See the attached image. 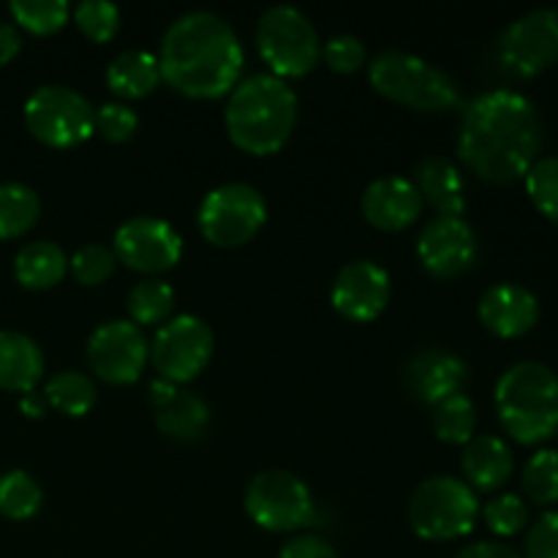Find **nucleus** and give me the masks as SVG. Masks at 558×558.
Listing matches in <instances>:
<instances>
[{"mask_svg":"<svg viewBox=\"0 0 558 558\" xmlns=\"http://www.w3.org/2000/svg\"><path fill=\"white\" fill-rule=\"evenodd\" d=\"M543 114L518 90L480 93L466 107L458 134L461 161L488 183L523 178L543 150Z\"/></svg>","mask_w":558,"mask_h":558,"instance_id":"1","label":"nucleus"},{"mask_svg":"<svg viewBox=\"0 0 558 558\" xmlns=\"http://www.w3.org/2000/svg\"><path fill=\"white\" fill-rule=\"evenodd\" d=\"M161 80L191 98L229 96L240 82L245 49L232 22L207 9L185 11L161 38Z\"/></svg>","mask_w":558,"mask_h":558,"instance_id":"2","label":"nucleus"},{"mask_svg":"<svg viewBox=\"0 0 558 558\" xmlns=\"http://www.w3.org/2000/svg\"><path fill=\"white\" fill-rule=\"evenodd\" d=\"M298 93L287 80L259 71L229 93L223 123L234 145L251 156H272L281 150L298 125Z\"/></svg>","mask_w":558,"mask_h":558,"instance_id":"3","label":"nucleus"},{"mask_svg":"<svg viewBox=\"0 0 558 558\" xmlns=\"http://www.w3.org/2000/svg\"><path fill=\"white\" fill-rule=\"evenodd\" d=\"M496 412L521 445H539L558 434V374L539 360L510 365L496 381Z\"/></svg>","mask_w":558,"mask_h":558,"instance_id":"4","label":"nucleus"},{"mask_svg":"<svg viewBox=\"0 0 558 558\" xmlns=\"http://www.w3.org/2000/svg\"><path fill=\"white\" fill-rule=\"evenodd\" d=\"M368 76L376 93L417 112H447L458 104L456 80L414 52L385 49L371 60Z\"/></svg>","mask_w":558,"mask_h":558,"instance_id":"5","label":"nucleus"},{"mask_svg":"<svg viewBox=\"0 0 558 558\" xmlns=\"http://www.w3.org/2000/svg\"><path fill=\"white\" fill-rule=\"evenodd\" d=\"M480 518L477 490L452 474L423 480L409 499V526L430 543H447L472 534Z\"/></svg>","mask_w":558,"mask_h":558,"instance_id":"6","label":"nucleus"},{"mask_svg":"<svg viewBox=\"0 0 558 558\" xmlns=\"http://www.w3.org/2000/svg\"><path fill=\"white\" fill-rule=\"evenodd\" d=\"M256 47L270 74L289 80L314 71L322 58V41L314 22L298 5L278 3L262 11L256 22Z\"/></svg>","mask_w":558,"mask_h":558,"instance_id":"7","label":"nucleus"},{"mask_svg":"<svg viewBox=\"0 0 558 558\" xmlns=\"http://www.w3.org/2000/svg\"><path fill=\"white\" fill-rule=\"evenodd\" d=\"M245 512L267 532H300L316 518L314 494L298 474L287 469H265L245 488Z\"/></svg>","mask_w":558,"mask_h":558,"instance_id":"8","label":"nucleus"},{"mask_svg":"<svg viewBox=\"0 0 558 558\" xmlns=\"http://www.w3.org/2000/svg\"><path fill=\"white\" fill-rule=\"evenodd\" d=\"M196 221L213 245L238 248L254 240L265 227L267 202L256 185L240 180L221 183L205 194Z\"/></svg>","mask_w":558,"mask_h":558,"instance_id":"9","label":"nucleus"},{"mask_svg":"<svg viewBox=\"0 0 558 558\" xmlns=\"http://www.w3.org/2000/svg\"><path fill=\"white\" fill-rule=\"evenodd\" d=\"M27 131L49 147H74L96 131V107L80 90L41 85L25 101Z\"/></svg>","mask_w":558,"mask_h":558,"instance_id":"10","label":"nucleus"},{"mask_svg":"<svg viewBox=\"0 0 558 558\" xmlns=\"http://www.w3.org/2000/svg\"><path fill=\"white\" fill-rule=\"evenodd\" d=\"M210 325L194 314H180L163 322L150 341V360L161 379L185 385L207 368L213 357Z\"/></svg>","mask_w":558,"mask_h":558,"instance_id":"11","label":"nucleus"},{"mask_svg":"<svg viewBox=\"0 0 558 558\" xmlns=\"http://www.w3.org/2000/svg\"><path fill=\"white\" fill-rule=\"evenodd\" d=\"M150 360L145 330L131 319L101 322L87 338V365L109 385H134Z\"/></svg>","mask_w":558,"mask_h":558,"instance_id":"12","label":"nucleus"},{"mask_svg":"<svg viewBox=\"0 0 558 558\" xmlns=\"http://www.w3.org/2000/svg\"><path fill=\"white\" fill-rule=\"evenodd\" d=\"M499 58L512 74L534 76L558 63V9L539 5L512 20L499 36Z\"/></svg>","mask_w":558,"mask_h":558,"instance_id":"13","label":"nucleus"},{"mask_svg":"<svg viewBox=\"0 0 558 558\" xmlns=\"http://www.w3.org/2000/svg\"><path fill=\"white\" fill-rule=\"evenodd\" d=\"M112 251L118 262L150 278L178 265L183 256V238L163 218L134 216L118 227Z\"/></svg>","mask_w":558,"mask_h":558,"instance_id":"14","label":"nucleus"},{"mask_svg":"<svg viewBox=\"0 0 558 558\" xmlns=\"http://www.w3.org/2000/svg\"><path fill=\"white\" fill-rule=\"evenodd\" d=\"M417 256L436 278H458L477 262V234L463 216H436L417 238Z\"/></svg>","mask_w":558,"mask_h":558,"instance_id":"15","label":"nucleus"},{"mask_svg":"<svg viewBox=\"0 0 558 558\" xmlns=\"http://www.w3.org/2000/svg\"><path fill=\"white\" fill-rule=\"evenodd\" d=\"M330 300L352 322H374L390 303V272L371 259H357L336 272Z\"/></svg>","mask_w":558,"mask_h":558,"instance_id":"16","label":"nucleus"},{"mask_svg":"<svg viewBox=\"0 0 558 558\" xmlns=\"http://www.w3.org/2000/svg\"><path fill=\"white\" fill-rule=\"evenodd\" d=\"M423 207L425 202L417 185L403 174H381V178L371 180L360 196V210H363L365 221L385 232H401V229L412 227L423 216Z\"/></svg>","mask_w":558,"mask_h":558,"instance_id":"17","label":"nucleus"},{"mask_svg":"<svg viewBox=\"0 0 558 558\" xmlns=\"http://www.w3.org/2000/svg\"><path fill=\"white\" fill-rule=\"evenodd\" d=\"M480 322L499 338L526 336L539 322V300L526 287L512 281L485 289L477 305Z\"/></svg>","mask_w":558,"mask_h":558,"instance_id":"18","label":"nucleus"},{"mask_svg":"<svg viewBox=\"0 0 558 558\" xmlns=\"http://www.w3.org/2000/svg\"><path fill=\"white\" fill-rule=\"evenodd\" d=\"M469 368L458 354L447 349H423L407 365V387L420 403L436 407L445 398L463 392Z\"/></svg>","mask_w":558,"mask_h":558,"instance_id":"19","label":"nucleus"},{"mask_svg":"<svg viewBox=\"0 0 558 558\" xmlns=\"http://www.w3.org/2000/svg\"><path fill=\"white\" fill-rule=\"evenodd\" d=\"M412 183L439 216H463L466 210V180L450 158L425 156L414 169Z\"/></svg>","mask_w":558,"mask_h":558,"instance_id":"20","label":"nucleus"},{"mask_svg":"<svg viewBox=\"0 0 558 558\" xmlns=\"http://www.w3.org/2000/svg\"><path fill=\"white\" fill-rule=\"evenodd\" d=\"M461 466L466 474V483L474 490H496L510 480L515 458H512L510 445L501 436L483 434L463 445Z\"/></svg>","mask_w":558,"mask_h":558,"instance_id":"21","label":"nucleus"},{"mask_svg":"<svg viewBox=\"0 0 558 558\" xmlns=\"http://www.w3.org/2000/svg\"><path fill=\"white\" fill-rule=\"evenodd\" d=\"M44 376V352L20 330H0V390L31 392Z\"/></svg>","mask_w":558,"mask_h":558,"instance_id":"22","label":"nucleus"},{"mask_svg":"<svg viewBox=\"0 0 558 558\" xmlns=\"http://www.w3.org/2000/svg\"><path fill=\"white\" fill-rule=\"evenodd\" d=\"M161 82L158 54L147 49H125L114 54L107 65V85L120 98H142L153 93Z\"/></svg>","mask_w":558,"mask_h":558,"instance_id":"23","label":"nucleus"},{"mask_svg":"<svg viewBox=\"0 0 558 558\" xmlns=\"http://www.w3.org/2000/svg\"><path fill=\"white\" fill-rule=\"evenodd\" d=\"M69 272V256L52 240H31L14 256V276L25 289H52Z\"/></svg>","mask_w":558,"mask_h":558,"instance_id":"24","label":"nucleus"},{"mask_svg":"<svg viewBox=\"0 0 558 558\" xmlns=\"http://www.w3.org/2000/svg\"><path fill=\"white\" fill-rule=\"evenodd\" d=\"M156 425L163 436L178 441H196L210 425V407L191 390H178L167 407L156 409Z\"/></svg>","mask_w":558,"mask_h":558,"instance_id":"25","label":"nucleus"},{"mask_svg":"<svg viewBox=\"0 0 558 558\" xmlns=\"http://www.w3.org/2000/svg\"><path fill=\"white\" fill-rule=\"evenodd\" d=\"M41 392L44 398H47L49 407L69 414V417H85V414H90V409L96 407L98 401L96 381L76 368H65L58 371L54 376H49Z\"/></svg>","mask_w":558,"mask_h":558,"instance_id":"26","label":"nucleus"},{"mask_svg":"<svg viewBox=\"0 0 558 558\" xmlns=\"http://www.w3.org/2000/svg\"><path fill=\"white\" fill-rule=\"evenodd\" d=\"M41 216V199L27 183H0V240L31 232Z\"/></svg>","mask_w":558,"mask_h":558,"instance_id":"27","label":"nucleus"},{"mask_svg":"<svg viewBox=\"0 0 558 558\" xmlns=\"http://www.w3.org/2000/svg\"><path fill=\"white\" fill-rule=\"evenodd\" d=\"M125 305L134 325L161 327L174 308V289L163 278H142L129 289Z\"/></svg>","mask_w":558,"mask_h":558,"instance_id":"28","label":"nucleus"},{"mask_svg":"<svg viewBox=\"0 0 558 558\" xmlns=\"http://www.w3.org/2000/svg\"><path fill=\"white\" fill-rule=\"evenodd\" d=\"M430 425H434L436 436L447 445H469L474 439V428H477V409L466 392L445 398L436 403L434 414H430Z\"/></svg>","mask_w":558,"mask_h":558,"instance_id":"29","label":"nucleus"},{"mask_svg":"<svg viewBox=\"0 0 558 558\" xmlns=\"http://www.w3.org/2000/svg\"><path fill=\"white\" fill-rule=\"evenodd\" d=\"M44 505V490L25 469H11L0 474V515L11 521H27Z\"/></svg>","mask_w":558,"mask_h":558,"instance_id":"30","label":"nucleus"},{"mask_svg":"<svg viewBox=\"0 0 558 558\" xmlns=\"http://www.w3.org/2000/svg\"><path fill=\"white\" fill-rule=\"evenodd\" d=\"M11 14L25 31L49 36L69 22L71 5L65 0H11Z\"/></svg>","mask_w":558,"mask_h":558,"instance_id":"31","label":"nucleus"},{"mask_svg":"<svg viewBox=\"0 0 558 558\" xmlns=\"http://www.w3.org/2000/svg\"><path fill=\"white\" fill-rule=\"evenodd\" d=\"M523 490L537 505L558 501V450H537L523 466Z\"/></svg>","mask_w":558,"mask_h":558,"instance_id":"32","label":"nucleus"},{"mask_svg":"<svg viewBox=\"0 0 558 558\" xmlns=\"http://www.w3.org/2000/svg\"><path fill=\"white\" fill-rule=\"evenodd\" d=\"M523 178L537 210L558 221V156H539Z\"/></svg>","mask_w":558,"mask_h":558,"instance_id":"33","label":"nucleus"},{"mask_svg":"<svg viewBox=\"0 0 558 558\" xmlns=\"http://www.w3.org/2000/svg\"><path fill=\"white\" fill-rule=\"evenodd\" d=\"M71 14L90 41H112L120 31V9L109 0H82L71 9Z\"/></svg>","mask_w":558,"mask_h":558,"instance_id":"34","label":"nucleus"},{"mask_svg":"<svg viewBox=\"0 0 558 558\" xmlns=\"http://www.w3.org/2000/svg\"><path fill=\"white\" fill-rule=\"evenodd\" d=\"M118 267V256L109 245L101 243H87L76 251L69 259V270L82 287H98V283L107 281L109 276Z\"/></svg>","mask_w":558,"mask_h":558,"instance_id":"35","label":"nucleus"},{"mask_svg":"<svg viewBox=\"0 0 558 558\" xmlns=\"http://www.w3.org/2000/svg\"><path fill=\"white\" fill-rule=\"evenodd\" d=\"M483 515L490 532L499 534V537H512V534L526 529L529 505L518 494H499L485 505Z\"/></svg>","mask_w":558,"mask_h":558,"instance_id":"36","label":"nucleus"},{"mask_svg":"<svg viewBox=\"0 0 558 558\" xmlns=\"http://www.w3.org/2000/svg\"><path fill=\"white\" fill-rule=\"evenodd\" d=\"M140 129V114L125 101H107L96 107V131L109 142H129Z\"/></svg>","mask_w":558,"mask_h":558,"instance_id":"37","label":"nucleus"},{"mask_svg":"<svg viewBox=\"0 0 558 558\" xmlns=\"http://www.w3.org/2000/svg\"><path fill=\"white\" fill-rule=\"evenodd\" d=\"M322 58L338 74H354L365 65V44L354 33H338L325 41Z\"/></svg>","mask_w":558,"mask_h":558,"instance_id":"38","label":"nucleus"},{"mask_svg":"<svg viewBox=\"0 0 558 558\" xmlns=\"http://www.w3.org/2000/svg\"><path fill=\"white\" fill-rule=\"evenodd\" d=\"M523 558H558V510L543 512L532 523Z\"/></svg>","mask_w":558,"mask_h":558,"instance_id":"39","label":"nucleus"},{"mask_svg":"<svg viewBox=\"0 0 558 558\" xmlns=\"http://www.w3.org/2000/svg\"><path fill=\"white\" fill-rule=\"evenodd\" d=\"M278 558H338V554L319 534H298L281 545Z\"/></svg>","mask_w":558,"mask_h":558,"instance_id":"40","label":"nucleus"},{"mask_svg":"<svg viewBox=\"0 0 558 558\" xmlns=\"http://www.w3.org/2000/svg\"><path fill=\"white\" fill-rule=\"evenodd\" d=\"M452 558H523L515 548L505 543H494V539H483V543L466 545V548L458 550Z\"/></svg>","mask_w":558,"mask_h":558,"instance_id":"41","label":"nucleus"},{"mask_svg":"<svg viewBox=\"0 0 558 558\" xmlns=\"http://www.w3.org/2000/svg\"><path fill=\"white\" fill-rule=\"evenodd\" d=\"M22 49V36L16 31V25L11 22H0V63H9L20 54Z\"/></svg>","mask_w":558,"mask_h":558,"instance_id":"42","label":"nucleus"},{"mask_svg":"<svg viewBox=\"0 0 558 558\" xmlns=\"http://www.w3.org/2000/svg\"><path fill=\"white\" fill-rule=\"evenodd\" d=\"M178 390L180 387L174 385V381L161 379V376H158V379H153L150 385H147V401L153 403V409H161V407H167L174 396H178Z\"/></svg>","mask_w":558,"mask_h":558,"instance_id":"43","label":"nucleus"},{"mask_svg":"<svg viewBox=\"0 0 558 558\" xmlns=\"http://www.w3.org/2000/svg\"><path fill=\"white\" fill-rule=\"evenodd\" d=\"M47 398H44V392H38V390H31V392H25V396L20 398V409H22V414H25V417H44V412H47Z\"/></svg>","mask_w":558,"mask_h":558,"instance_id":"44","label":"nucleus"}]
</instances>
